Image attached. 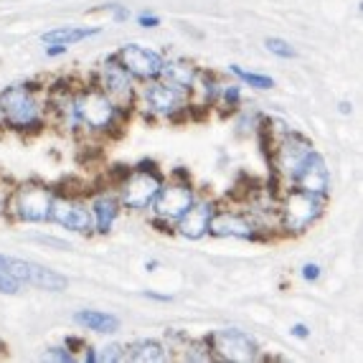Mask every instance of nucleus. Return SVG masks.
I'll use <instances>...</instances> for the list:
<instances>
[{
    "mask_svg": "<svg viewBox=\"0 0 363 363\" xmlns=\"http://www.w3.org/2000/svg\"><path fill=\"white\" fill-rule=\"evenodd\" d=\"M72 115L82 128L102 133V130H109L115 125L117 104L102 89H82L72 99Z\"/></svg>",
    "mask_w": 363,
    "mask_h": 363,
    "instance_id": "nucleus-1",
    "label": "nucleus"
},
{
    "mask_svg": "<svg viewBox=\"0 0 363 363\" xmlns=\"http://www.w3.org/2000/svg\"><path fill=\"white\" fill-rule=\"evenodd\" d=\"M0 120L8 122L13 130L43 128L41 109L28 86H8L0 94Z\"/></svg>",
    "mask_w": 363,
    "mask_h": 363,
    "instance_id": "nucleus-2",
    "label": "nucleus"
},
{
    "mask_svg": "<svg viewBox=\"0 0 363 363\" xmlns=\"http://www.w3.org/2000/svg\"><path fill=\"white\" fill-rule=\"evenodd\" d=\"M11 211L18 221H28V224H41L51 218V206H54V191L41 183H26V186L16 188V194L11 196Z\"/></svg>",
    "mask_w": 363,
    "mask_h": 363,
    "instance_id": "nucleus-3",
    "label": "nucleus"
},
{
    "mask_svg": "<svg viewBox=\"0 0 363 363\" xmlns=\"http://www.w3.org/2000/svg\"><path fill=\"white\" fill-rule=\"evenodd\" d=\"M320 213H323L320 196H313L308 191H300V188H292L290 194L282 199V203H279V221L292 234H300L310 224H315L320 218Z\"/></svg>",
    "mask_w": 363,
    "mask_h": 363,
    "instance_id": "nucleus-4",
    "label": "nucleus"
},
{
    "mask_svg": "<svg viewBox=\"0 0 363 363\" xmlns=\"http://www.w3.org/2000/svg\"><path fill=\"white\" fill-rule=\"evenodd\" d=\"M160 186H163V178H160L157 170L135 168L120 183V203H125L128 208H135V211H143V208H147L152 203Z\"/></svg>",
    "mask_w": 363,
    "mask_h": 363,
    "instance_id": "nucleus-5",
    "label": "nucleus"
},
{
    "mask_svg": "<svg viewBox=\"0 0 363 363\" xmlns=\"http://www.w3.org/2000/svg\"><path fill=\"white\" fill-rule=\"evenodd\" d=\"M208 345H211V353L221 361H234V363H249L259 358V348L252 338H249L244 330H236V328H224V330H216V333L208 335Z\"/></svg>",
    "mask_w": 363,
    "mask_h": 363,
    "instance_id": "nucleus-6",
    "label": "nucleus"
},
{
    "mask_svg": "<svg viewBox=\"0 0 363 363\" xmlns=\"http://www.w3.org/2000/svg\"><path fill=\"white\" fill-rule=\"evenodd\" d=\"M194 203V188L191 183H168V186H160L157 196L152 199V211L160 221L170 224V221H178L183 213L188 211V206Z\"/></svg>",
    "mask_w": 363,
    "mask_h": 363,
    "instance_id": "nucleus-7",
    "label": "nucleus"
},
{
    "mask_svg": "<svg viewBox=\"0 0 363 363\" xmlns=\"http://www.w3.org/2000/svg\"><path fill=\"white\" fill-rule=\"evenodd\" d=\"M115 59L125 67V72L130 77H138V79H157L160 72H163V61H165L157 51L147 49V46H140V43L122 46Z\"/></svg>",
    "mask_w": 363,
    "mask_h": 363,
    "instance_id": "nucleus-8",
    "label": "nucleus"
},
{
    "mask_svg": "<svg viewBox=\"0 0 363 363\" xmlns=\"http://www.w3.org/2000/svg\"><path fill=\"white\" fill-rule=\"evenodd\" d=\"M6 264L11 269V274L18 279L21 285H33V287H41V290H51V292H59L69 285L67 277L54 269H46V267L36 264V262H26V259H16V257H6Z\"/></svg>",
    "mask_w": 363,
    "mask_h": 363,
    "instance_id": "nucleus-9",
    "label": "nucleus"
},
{
    "mask_svg": "<svg viewBox=\"0 0 363 363\" xmlns=\"http://www.w3.org/2000/svg\"><path fill=\"white\" fill-rule=\"evenodd\" d=\"M310 152H313V143L308 138H303V135L297 133H285L282 140H279V145L274 147L272 163L277 168V173L292 178V173L300 168V163H303Z\"/></svg>",
    "mask_w": 363,
    "mask_h": 363,
    "instance_id": "nucleus-10",
    "label": "nucleus"
},
{
    "mask_svg": "<svg viewBox=\"0 0 363 363\" xmlns=\"http://www.w3.org/2000/svg\"><path fill=\"white\" fill-rule=\"evenodd\" d=\"M292 183H295V188H300V191H308V194L325 199L328 188H330V173H328L323 155H318L315 150L310 152L303 163H300V168L292 173Z\"/></svg>",
    "mask_w": 363,
    "mask_h": 363,
    "instance_id": "nucleus-11",
    "label": "nucleus"
},
{
    "mask_svg": "<svg viewBox=\"0 0 363 363\" xmlns=\"http://www.w3.org/2000/svg\"><path fill=\"white\" fill-rule=\"evenodd\" d=\"M51 221L69 231H79V234H89L94 229V218H91V208L84 206L82 201L74 199H56L51 206Z\"/></svg>",
    "mask_w": 363,
    "mask_h": 363,
    "instance_id": "nucleus-12",
    "label": "nucleus"
},
{
    "mask_svg": "<svg viewBox=\"0 0 363 363\" xmlns=\"http://www.w3.org/2000/svg\"><path fill=\"white\" fill-rule=\"evenodd\" d=\"M143 102L150 112L160 117H173L176 112H181L186 99H183V89L168 84V82H155L143 91Z\"/></svg>",
    "mask_w": 363,
    "mask_h": 363,
    "instance_id": "nucleus-13",
    "label": "nucleus"
},
{
    "mask_svg": "<svg viewBox=\"0 0 363 363\" xmlns=\"http://www.w3.org/2000/svg\"><path fill=\"white\" fill-rule=\"evenodd\" d=\"M208 234L213 236H239V239H255L257 224L244 213L236 211H213L208 221Z\"/></svg>",
    "mask_w": 363,
    "mask_h": 363,
    "instance_id": "nucleus-14",
    "label": "nucleus"
},
{
    "mask_svg": "<svg viewBox=\"0 0 363 363\" xmlns=\"http://www.w3.org/2000/svg\"><path fill=\"white\" fill-rule=\"evenodd\" d=\"M99 89L112 99H125L133 94V77L125 72V67L115 56L104 61L102 69H99Z\"/></svg>",
    "mask_w": 363,
    "mask_h": 363,
    "instance_id": "nucleus-15",
    "label": "nucleus"
},
{
    "mask_svg": "<svg viewBox=\"0 0 363 363\" xmlns=\"http://www.w3.org/2000/svg\"><path fill=\"white\" fill-rule=\"evenodd\" d=\"M211 213H213V203L208 201H199V203H191L188 211L178 218V231L181 236L186 239H201L203 234H208V221H211Z\"/></svg>",
    "mask_w": 363,
    "mask_h": 363,
    "instance_id": "nucleus-16",
    "label": "nucleus"
},
{
    "mask_svg": "<svg viewBox=\"0 0 363 363\" xmlns=\"http://www.w3.org/2000/svg\"><path fill=\"white\" fill-rule=\"evenodd\" d=\"M160 77H165V82L178 89L188 91L196 86V79H199V69L191 64V61H183V59H176V61H163V72Z\"/></svg>",
    "mask_w": 363,
    "mask_h": 363,
    "instance_id": "nucleus-17",
    "label": "nucleus"
},
{
    "mask_svg": "<svg viewBox=\"0 0 363 363\" xmlns=\"http://www.w3.org/2000/svg\"><path fill=\"white\" fill-rule=\"evenodd\" d=\"M125 358L135 363H160L168 358V351H165L163 343L157 340H133L130 345H125Z\"/></svg>",
    "mask_w": 363,
    "mask_h": 363,
    "instance_id": "nucleus-18",
    "label": "nucleus"
},
{
    "mask_svg": "<svg viewBox=\"0 0 363 363\" xmlns=\"http://www.w3.org/2000/svg\"><path fill=\"white\" fill-rule=\"evenodd\" d=\"M117 213H120V201L112 196H97L91 201V218H94V229L99 234H107L112 229Z\"/></svg>",
    "mask_w": 363,
    "mask_h": 363,
    "instance_id": "nucleus-19",
    "label": "nucleus"
},
{
    "mask_svg": "<svg viewBox=\"0 0 363 363\" xmlns=\"http://www.w3.org/2000/svg\"><path fill=\"white\" fill-rule=\"evenodd\" d=\"M74 320L79 325H84L86 330H94V333H117L120 330V318L109 313H99V310H79L74 315Z\"/></svg>",
    "mask_w": 363,
    "mask_h": 363,
    "instance_id": "nucleus-20",
    "label": "nucleus"
},
{
    "mask_svg": "<svg viewBox=\"0 0 363 363\" xmlns=\"http://www.w3.org/2000/svg\"><path fill=\"white\" fill-rule=\"evenodd\" d=\"M99 28H74V26H67V28H54V30H46L41 36L43 43H51V46H72V43L84 41L89 36H97Z\"/></svg>",
    "mask_w": 363,
    "mask_h": 363,
    "instance_id": "nucleus-21",
    "label": "nucleus"
},
{
    "mask_svg": "<svg viewBox=\"0 0 363 363\" xmlns=\"http://www.w3.org/2000/svg\"><path fill=\"white\" fill-rule=\"evenodd\" d=\"M231 72L236 74V77L242 79L244 84H249V86H255V89H272L274 86V79L272 77H264V74H252V72H244L242 67H231Z\"/></svg>",
    "mask_w": 363,
    "mask_h": 363,
    "instance_id": "nucleus-22",
    "label": "nucleus"
},
{
    "mask_svg": "<svg viewBox=\"0 0 363 363\" xmlns=\"http://www.w3.org/2000/svg\"><path fill=\"white\" fill-rule=\"evenodd\" d=\"M18 290H21V282L11 274V269L6 264V257L0 255V292L3 295H16Z\"/></svg>",
    "mask_w": 363,
    "mask_h": 363,
    "instance_id": "nucleus-23",
    "label": "nucleus"
},
{
    "mask_svg": "<svg viewBox=\"0 0 363 363\" xmlns=\"http://www.w3.org/2000/svg\"><path fill=\"white\" fill-rule=\"evenodd\" d=\"M125 358V345L109 343L104 348H99V353L91 351V361H122Z\"/></svg>",
    "mask_w": 363,
    "mask_h": 363,
    "instance_id": "nucleus-24",
    "label": "nucleus"
},
{
    "mask_svg": "<svg viewBox=\"0 0 363 363\" xmlns=\"http://www.w3.org/2000/svg\"><path fill=\"white\" fill-rule=\"evenodd\" d=\"M264 46L269 51H272V54H277V56H282V59H292V56H295V49H292L290 43L287 41H282V38H267L264 41Z\"/></svg>",
    "mask_w": 363,
    "mask_h": 363,
    "instance_id": "nucleus-25",
    "label": "nucleus"
},
{
    "mask_svg": "<svg viewBox=\"0 0 363 363\" xmlns=\"http://www.w3.org/2000/svg\"><path fill=\"white\" fill-rule=\"evenodd\" d=\"M221 99H224V104H229V107H236L239 104V99H242V89L239 86H224L221 89Z\"/></svg>",
    "mask_w": 363,
    "mask_h": 363,
    "instance_id": "nucleus-26",
    "label": "nucleus"
},
{
    "mask_svg": "<svg viewBox=\"0 0 363 363\" xmlns=\"http://www.w3.org/2000/svg\"><path fill=\"white\" fill-rule=\"evenodd\" d=\"M46 358H54V361H74L69 348H49V351H46Z\"/></svg>",
    "mask_w": 363,
    "mask_h": 363,
    "instance_id": "nucleus-27",
    "label": "nucleus"
},
{
    "mask_svg": "<svg viewBox=\"0 0 363 363\" xmlns=\"http://www.w3.org/2000/svg\"><path fill=\"white\" fill-rule=\"evenodd\" d=\"M138 23L143 26V28H155V26H160V18H157V16H147V13H143V16H138Z\"/></svg>",
    "mask_w": 363,
    "mask_h": 363,
    "instance_id": "nucleus-28",
    "label": "nucleus"
},
{
    "mask_svg": "<svg viewBox=\"0 0 363 363\" xmlns=\"http://www.w3.org/2000/svg\"><path fill=\"white\" fill-rule=\"evenodd\" d=\"M303 277L308 279V282H315V279L320 277V267H318V264H305L303 267Z\"/></svg>",
    "mask_w": 363,
    "mask_h": 363,
    "instance_id": "nucleus-29",
    "label": "nucleus"
},
{
    "mask_svg": "<svg viewBox=\"0 0 363 363\" xmlns=\"http://www.w3.org/2000/svg\"><path fill=\"white\" fill-rule=\"evenodd\" d=\"M292 335H297V338H308V335H310V330L303 325V323H297V325L292 328Z\"/></svg>",
    "mask_w": 363,
    "mask_h": 363,
    "instance_id": "nucleus-30",
    "label": "nucleus"
},
{
    "mask_svg": "<svg viewBox=\"0 0 363 363\" xmlns=\"http://www.w3.org/2000/svg\"><path fill=\"white\" fill-rule=\"evenodd\" d=\"M67 49H69V46H56V43H54V46H51L46 54H49V56H59V54H67Z\"/></svg>",
    "mask_w": 363,
    "mask_h": 363,
    "instance_id": "nucleus-31",
    "label": "nucleus"
},
{
    "mask_svg": "<svg viewBox=\"0 0 363 363\" xmlns=\"http://www.w3.org/2000/svg\"><path fill=\"white\" fill-rule=\"evenodd\" d=\"M145 297H152V300H170V295H155V292H145Z\"/></svg>",
    "mask_w": 363,
    "mask_h": 363,
    "instance_id": "nucleus-32",
    "label": "nucleus"
},
{
    "mask_svg": "<svg viewBox=\"0 0 363 363\" xmlns=\"http://www.w3.org/2000/svg\"><path fill=\"white\" fill-rule=\"evenodd\" d=\"M351 104H348V102H340V112H343V115H348V112H351Z\"/></svg>",
    "mask_w": 363,
    "mask_h": 363,
    "instance_id": "nucleus-33",
    "label": "nucleus"
},
{
    "mask_svg": "<svg viewBox=\"0 0 363 363\" xmlns=\"http://www.w3.org/2000/svg\"><path fill=\"white\" fill-rule=\"evenodd\" d=\"M3 208H6V201L0 199V213H3Z\"/></svg>",
    "mask_w": 363,
    "mask_h": 363,
    "instance_id": "nucleus-34",
    "label": "nucleus"
}]
</instances>
